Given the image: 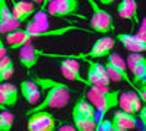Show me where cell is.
Listing matches in <instances>:
<instances>
[{
  "label": "cell",
  "instance_id": "23",
  "mask_svg": "<svg viewBox=\"0 0 146 131\" xmlns=\"http://www.w3.org/2000/svg\"><path fill=\"white\" fill-rule=\"evenodd\" d=\"M146 63V57L142 53H130L127 57V66L130 68V71H133L135 68H137L139 66Z\"/></svg>",
  "mask_w": 146,
  "mask_h": 131
},
{
  "label": "cell",
  "instance_id": "13",
  "mask_svg": "<svg viewBox=\"0 0 146 131\" xmlns=\"http://www.w3.org/2000/svg\"><path fill=\"white\" fill-rule=\"evenodd\" d=\"M12 13L19 22L25 23L35 13V3L29 0H12Z\"/></svg>",
  "mask_w": 146,
  "mask_h": 131
},
{
  "label": "cell",
  "instance_id": "10",
  "mask_svg": "<svg viewBox=\"0 0 146 131\" xmlns=\"http://www.w3.org/2000/svg\"><path fill=\"white\" fill-rule=\"evenodd\" d=\"M22 25V22H19L13 13L12 9L7 6L6 0H0V34H7L18 29Z\"/></svg>",
  "mask_w": 146,
  "mask_h": 131
},
{
  "label": "cell",
  "instance_id": "16",
  "mask_svg": "<svg viewBox=\"0 0 146 131\" xmlns=\"http://www.w3.org/2000/svg\"><path fill=\"white\" fill-rule=\"evenodd\" d=\"M78 118H94L95 120V106L92 105V102L86 96L79 98L76 101V103L73 105L72 121L78 120Z\"/></svg>",
  "mask_w": 146,
  "mask_h": 131
},
{
  "label": "cell",
  "instance_id": "19",
  "mask_svg": "<svg viewBox=\"0 0 146 131\" xmlns=\"http://www.w3.org/2000/svg\"><path fill=\"white\" fill-rule=\"evenodd\" d=\"M5 35H6V42H7L10 50H19V47L32 41V37H31L28 29L18 28V29L12 31V32H7Z\"/></svg>",
  "mask_w": 146,
  "mask_h": 131
},
{
  "label": "cell",
  "instance_id": "18",
  "mask_svg": "<svg viewBox=\"0 0 146 131\" xmlns=\"http://www.w3.org/2000/svg\"><path fill=\"white\" fill-rule=\"evenodd\" d=\"M18 99H19V92L13 83H6V82L0 83V103L5 105L6 108H12L18 103Z\"/></svg>",
  "mask_w": 146,
  "mask_h": 131
},
{
  "label": "cell",
  "instance_id": "9",
  "mask_svg": "<svg viewBox=\"0 0 146 131\" xmlns=\"http://www.w3.org/2000/svg\"><path fill=\"white\" fill-rule=\"evenodd\" d=\"M42 55H44V51L36 48V47L32 44V41L19 47V61L27 70L34 68L36 64H38L40 57H42Z\"/></svg>",
  "mask_w": 146,
  "mask_h": 131
},
{
  "label": "cell",
  "instance_id": "31",
  "mask_svg": "<svg viewBox=\"0 0 146 131\" xmlns=\"http://www.w3.org/2000/svg\"><path fill=\"white\" fill-rule=\"evenodd\" d=\"M115 2H117V0H100V3L104 5V6H110V5H113Z\"/></svg>",
  "mask_w": 146,
  "mask_h": 131
},
{
  "label": "cell",
  "instance_id": "32",
  "mask_svg": "<svg viewBox=\"0 0 146 131\" xmlns=\"http://www.w3.org/2000/svg\"><path fill=\"white\" fill-rule=\"evenodd\" d=\"M50 2H51V0H42V2H41V3H42V6H41V9H40V10H41V12H45V7H47V5L50 3Z\"/></svg>",
  "mask_w": 146,
  "mask_h": 131
},
{
  "label": "cell",
  "instance_id": "11",
  "mask_svg": "<svg viewBox=\"0 0 146 131\" xmlns=\"http://www.w3.org/2000/svg\"><path fill=\"white\" fill-rule=\"evenodd\" d=\"M142 99L139 98V95L136 93V90H127V92H121L118 95V106L120 109H123L126 112L130 114H137L139 109L142 108Z\"/></svg>",
  "mask_w": 146,
  "mask_h": 131
},
{
  "label": "cell",
  "instance_id": "26",
  "mask_svg": "<svg viewBox=\"0 0 146 131\" xmlns=\"http://www.w3.org/2000/svg\"><path fill=\"white\" fill-rule=\"evenodd\" d=\"M136 35H139L143 39H146V16L142 20H139V31L136 32Z\"/></svg>",
  "mask_w": 146,
  "mask_h": 131
},
{
  "label": "cell",
  "instance_id": "7",
  "mask_svg": "<svg viewBox=\"0 0 146 131\" xmlns=\"http://www.w3.org/2000/svg\"><path fill=\"white\" fill-rule=\"evenodd\" d=\"M79 0H51L47 5L45 12L53 18H66L78 15Z\"/></svg>",
  "mask_w": 146,
  "mask_h": 131
},
{
  "label": "cell",
  "instance_id": "27",
  "mask_svg": "<svg viewBox=\"0 0 146 131\" xmlns=\"http://www.w3.org/2000/svg\"><path fill=\"white\" fill-rule=\"evenodd\" d=\"M135 90L139 95V98L142 99V102L146 103V83H143V85H137Z\"/></svg>",
  "mask_w": 146,
  "mask_h": 131
},
{
  "label": "cell",
  "instance_id": "25",
  "mask_svg": "<svg viewBox=\"0 0 146 131\" xmlns=\"http://www.w3.org/2000/svg\"><path fill=\"white\" fill-rule=\"evenodd\" d=\"M95 131H113V122H111V120H105V118H104L101 122L96 124Z\"/></svg>",
  "mask_w": 146,
  "mask_h": 131
},
{
  "label": "cell",
  "instance_id": "29",
  "mask_svg": "<svg viewBox=\"0 0 146 131\" xmlns=\"http://www.w3.org/2000/svg\"><path fill=\"white\" fill-rule=\"evenodd\" d=\"M6 51H7V48H6V44H5V41L0 38V58H2L3 55H6Z\"/></svg>",
  "mask_w": 146,
  "mask_h": 131
},
{
  "label": "cell",
  "instance_id": "24",
  "mask_svg": "<svg viewBox=\"0 0 146 131\" xmlns=\"http://www.w3.org/2000/svg\"><path fill=\"white\" fill-rule=\"evenodd\" d=\"M131 76H133V83L137 86V85H143L146 83V63L139 66L137 68H135L133 71H130ZM136 89V88H135Z\"/></svg>",
  "mask_w": 146,
  "mask_h": 131
},
{
  "label": "cell",
  "instance_id": "33",
  "mask_svg": "<svg viewBox=\"0 0 146 131\" xmlns=\"http://www.w3.org/2000/svg\"><path fill=\"white\" fill-rule=\"evenodd\" d=\"M29 2H34L35 5H41V2H42V0H29Z\"/></svg>",
  "mask_w": 146,
  "mask_h": 131
},
{
  "label": "cell",
  "instance_id": "22",
  "mask_svg": "<svg viewBox=\"0 0 146 131\" xmlns=\"http://www.w3.org/2000/svg\"><path fill=\"white\" fill-rule=\"evenodd\" d=\"M15 117L7 109H0V131H10L13 127Z\"/></svg>",
  "mask_w": 146,
  "mask_h": 131
},
{
  "label": "cell",
  "instance_id": "17",
  "mask_svg": "<svg viewBox=\"0 0 146 131\" xmlns=\"http://www.w3.org/2000/svg\"><path fill=\"white\" fill-rule=\"evenodd\" d=\"M19 93L23 96L29 105H35L38 103V101L41 99V90L40 86L36 85L34 80H22L19 85Z\"/></svg>",
  "mask_w": 146,
  "mask_h": 131
},
{
  "label": "cell",
  "instance_id": "8",
  "mask_svg": "<svg viewBox=\"0 0 146 131\" xmlns=\"http://www.w3.org/2000/svg\"><path fill=\"white\" fill-rule=\"evenodd\" d=\"M85 61L88 63L89 68H88V86L91 85H100V86H110V80L108 73L105 70V66L98 63V61H94L91 58H85Z\"/></svg>",
  "mask_w": 146,
  "mask_h": 131
},
{
  "label": "cell",
  "instance_id": "14",
  "mask_svg": "<svg viewBox=\"0 0 146 131\" xmlns=\"http://www.w3.org/2000/svg\"><path fill=\"white\" fill-rule=\"evenodd\" d=\"M117 41H120L130 53H146V39L136 34H118Z\"/></svg>",
  "mask_w": 146,
  "mask_h": 131
},
{
  "label": "cell",
  "instance_id": "4",
  "mask_svg": "<svg viewBox=\"0 0 146 131\" xmlns=\"http://www.w3.org/2000/svg\"><path fill=\"white\" fill-rule=\"evenodd\" d=\"M27 117H28L27 130H29V131H53V130H56L57 120L47 109L31 112Z\"/></svg>",
  "mask_w": 146,
  "mask_h": 131
},
{
  "label": "cell",
  "instance_id": "30",
  "mask_svg": "<svg viewBox=\"0 0 146 131\" xmlns=\"http://www.w3.org/2000/svg\"><path fill=\"white\" fill-rule=\"evenodd\" d=\"M60 131H76V127L75 125H62Z\"/></svg>",
  "mask_w": 146,
  "mask_h": 131
},
{
  "label": "cell",
  "instance_id": "15",
  "mask_svg": "<svg viewBox=\"0 0 146 131\" xmlns=\"http://www.w3.org/2000/svg\"><path fill=\"white\" fill-rule=\"evenodd\" d=\"M117 13L121 19L130 20L133 26L139 25V16H137V2L136 0H121L117 6Z\"/></svg>",
  "mask_w": 146,
  "mask_h": 131
},
{
  "label": "cell",
  "instance_id": "21",
  "mask_svg": "<svg viewBox=\"0 0 146 131\" xmlns=\"http://www.w3.org/2000/svg\"><path fill=\"white\" fill-rule=\"evenodd\" d=\"M107 61L111 64V66H114L117 70H120L123 74H126V76H129L127 74V64H126V61L123 60V57H121L118 53H110L108 55H107Z\"/></svg>",
  "mask_w": 146,
  "mask_h": 131
},
{
  "label": "cell",
  "instance_id": "6",
  "mask_svg": "<svg viewBox=\"0 0 146 131\" xmlns=\"http://www.w3.org/2000/svg\"><path fill=\"white\" fill-rule=\"evenodd\" d=\"M115 45V39L111 38V37H102V38H98L94 45L91 47V50L88 53H82V54H78V55H66V57H73L79 60V58H102V57H107L110 53L113 51Z\"/></svg>",
  "mask_w": 146,
  "mask_h": 131
},
{
  "label": "cell",
  "instance_id": "28",
  "mask_svg": "<svg viewBox=\"0 0 146 131\" xmlns=\"http://www.w3.org/2000/svg\"><path fill=\"white\" fill-rule=\"evenodd\" d=\"M139 118H137V120L140 121V124H142V127L143 128H146V103H143L142 105V108L139 109Z\"/></svg>",
  "mask_w": 146,
  "mask_h": 131
},
{
  "label": "cell",
  "instance_id": "5",
  "mask_svg": "<svg viewBox=\"0 0 146 131\" xmlns=\"http://www.w3.org/2000/svg\"><path fill=\"white\" fill-rule=\"evenodd\" d=\"M42 57H60V58H63V60L60 61L62 74L69 80H75V82L83 83L85 86H88V80L80 76V68H79V63H78L76 58L66 57V55H58V54H47V53H44Z\"/></svg>",
  "mask_w": 146,
  "mask_h": 131
},
{
  "label": "cell",
  "instance_id": "2",
  "mask_svg": "<svg viewBox=\"0 0 146 131\" xmlns=\"http://www.w3.org/2000/svg\"><path fill=\"white\" fill-rule=\"evenodd\" d=\"M118 95H120L118 89H115V90L108 89L104 93H96L91 89L86 92V98L95 106V121H96V124L101 122L105 118V115L111 109L118 106Z\"/></svg>",
  "mask_w": 146,
  "mask_h": 131
},
{
  "label": "cell",
  "instance_id": "1",
  "mask_svg": "<svg viewBox=\"0 0 146 131\" xmlns=\"http://www.w3.org/2000/svg\"><path fill=\"white\" fill-rule=\"evenodd\" d=\"M32 80L41 89H45L47 93L40 105H36L27 111V115H29L31 112H35V111H41V109H62L69 103L70 88L66 83L56 82L53 79H47V77H38V76H35Z\"/></svg>",
  "mask_w": 146,
  "mask_h": 131
},
{
  "label": "cell",
  "instance_id": "3",
  "mask_svg": "<svg viewBox=\"0 0 146 131\" xmlns=\"http://www.w3.org/2000/svg\"><path fill=\"white\" fill-rule=\"evenodd\" d=\"M88 3L92 9V16L89 20L92 31L102 35L111 34L114 31V22H113L111 13H108L107 10L100 7L98 2H95V0H88Z\"/></svg>",
  "mask_w": 146,
  "mask_h": 131
},
{
  "label": "cell",
  "instance_id": "34",
  "mask_svg": "<svg viewBox=\"0 0 146 131\" xmlns=\"http://www.w3.org/2000/svg\"><path fill=\"white\" fill-rule=\"evenodd\" d=\"M0 109H6V106H5V105H2V103H0Z\"/></svg>",
  "mask_w": 146,
  "mask_h": 131
},
{
  "label": "cell",
  "instance_id": "12",
  "mask_svg": "<svg viewBox=\"0 0 146 131\" xmlns=\"http://www.w3.org/2000/svg\"><path fill=\"white\" fill-rule=\"evenodd\" d=\"M113 131H129L137 127L136 114H130L123 109L115 111L113 115Z\"/></svg>",
  "mask_w": 146,
  "mask_h": 131
},
{
  "label": "cell",
  "instance_id": "20",
  "mask_svg": "<svg viewBox=\"0 0 146 131\" xmlns=\"http://www.w3.org/2000/svg\"><path fill=\"white\" fill-rule=\"evenodd\" d=\"M15 73V64L13 60L6 54L0 58V82L9 80Z\"/></svg>",
  "mask_w": 146,
  "mask_h": 131
}]
</instances>
